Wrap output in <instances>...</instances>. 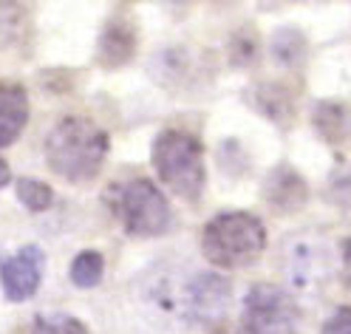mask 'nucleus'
Returning a JSON list of instances; mask_svg holds the SVG:
<instances>
[{"instance_id": "21", "label": "nucleus", "mask_w": 351, "mask_h": 334, "mask_svg": "<svg viewBox=\"0 0 351 334\" xmlns=\"http://www.w3.org/2000/svg\"><path fill=\"white\" fill-rule=\"evenodd\" d=\"M320 334H351V309H340L326 320Z\"/></svg>"}, {"instance_id": "22", "label": "nucleus", "mask_w": 351, "mask_h": 334, "mask_svg": "<svg viewBox=\"0 0 351 334\" xmlns=\"http://www.w3.org/2000/svg\"><path fill=\"white\" fill-rule=\"evenodd\" d=\"M9 182H12V167H9V162L0 159V190H3Z\"/></svg>"}, {"instance_id": "12", "label": "nucleus", "mask_w": 351, "mask_h": 334, "mask_svg": "<svg viewBox=\"0 0 351 334\" xmlns=\"http://www.w3.org/2000/svg\"><path fill=\"white\" fill-rule=\"evenodd\" d=\"M247 99L258 114L280 128H289L295 119V94L283 82H258L252 91H247Z\"/></svg>"}, {"instance_id": "2", "label": "nucleus", "mask_w": 351, "mask_h": 334, "mask_svg": "<svg viewBox=\"0 0 351 334\" xmlns=\"http://www.w3.org/2000/svg\"><path fill=\"white\" fill-rule=\"evenodd\" d=\"M267 250V227L252 213L230 210L210 218L202 230V252L218 270H244Z\"/></svg>"}, {"instance_id": "6", "label": "nucleus", "mask_w": 351, "mask_h": 334, "mask_svg": "<svg viewBox=\"0 0 351 334\" xmlns=\"http://www.w3.org/2000/svg\"><path fill=\"white\" fill-rule=\"evenodd\" d=\"M332 270H335V258L326 241H315V238L292 241V247L287 252V272L298 289L320 286L323 281H328Z\"/></svg>"}, {"instance_id": "3", "label": "nucleus", "mask_w": 351, "mask_h": 334, "mask_svg": "<svg viewBox=\"0 0 351 334\" xmlns=\"http://www.w3.org/2000/svg\"><path fill=\"white\" fill-rule=\"evenodd\" d=\"M153 167L165 187H170L179 198L195 202L207 184V167H204V147L202 142L187 130L167 128L153 139L150 150Z\"/></svg>"}, {"instance_id": "13", "label": "nucleus", "mask_w": 351, "mask_h": 334, "mask_svg": "<svg viewBox=\"0 0 351 334\" xmlns=\"http://www.w3.org/2000/svg\"><path fill=\"white\" fill-rule=\"evenodd\" d=\"M312 125L326 145H343L351 139V110L340 102H317L312 110Z\"/></svg>"}, {"instance_id": "10", "label": "nucleus", "mask_w": 351, "mask_h": 334, "mask_svg": "<svg viewBox=\"0 0 351 334\" xmlns=\"http://www.w3.org/2000/svg\"><path fill=\"white\" fill-rule=\"evenodd\" d=\"M136 43H139V34H136L134 20H130L125 12L114 14L105 23V29L99 34V43H97L99 65H105V69H119V65H125L130 57H134Z\"/></svg>"}, {"instance_id": "8", "label": "nucleus", "mask_w": 351, "mask_h": 334, "mask_svg": "<svg viewBox=\"0 0 351 334\" xmlns=\"http://www.w3.org/2000/svg\"><path fill=\"white\" fill-rule=\"evenodd\" d=\"M43 261L46 258H43V252L37 247H23L0 266V283H3V292L12 303L29 300L40 289Z\"/></svg>"}, {"instance_id": "7", "label": "nucleus", "mask_w": 351, "mask_h": 334, "mask_svg": "<svg viewBox=\"0 0 351 334\" xmlns=\"http://www.w3.org/2000/svg\"><path fill=\"white\" fill-rule=\"evenodd\" d=\"M230 281L221 278L218 272H202L195 275L187 286V306L193 311V318H199L204 323H221V318L230 309Z\"/></svg>"}, {"instance_id": "18", "label": "nucleus", "mask_w": 351, "mask_h": 334, "mask_svg": "<svg viewBox=\"0 0 351 334\" xmlns=\"http://www.w3.org/2000/svg\"><path fill=\"white\" fill-rule=\"evenodd\" d=\"M32 334H88V329L82 320L71 315H49V318L34 320Z\"/></svg>"}, {"instance_id": "9", "label": "nucleus", "mask_w": 351, "mask_h": 334, "mask_svg": "<svg viewBox=\"0 0 351 334\" xmlns=\"http://www.w3.org/2000/svg\"><path fill=\"white\" fill-rule=\"evenodd\" d=\"M261 195L275 213L289 215V213H298L306 207V202H309V184H306L303 176L298 170H292L289 165H278L275 170L267 173Z\"/></svg>"}, {"instance_id": "16", "label": "nucleus", "mask_w": 351, "mask_h": 334, "mask_svg": "<svg viewBox=\"0 0 351 334\" xmlns=\"http://www.w3.org/2000/svg\"><path fill=\"white\" fill-rule=\"evenodd\" d=\"M105 275V258L97 250H82L71 261V283L80 289H91Z\"/></svg>"}, {"instance_id": "17", "label": "nucleus", "mask_w": 351, "mask_h": 334, "mask_svg": "<svg viewBox=\"0 0 351 334\" xmlns=\"http://www.w3.org/2000/svg\"><path fill=\"white\" fill-rule=\"evenodd\" d=\"M17 198L29 213H43L54 204V190L40 179H20L17 182Z\"/></svg>"}, {"instance_id": "15", "label": "nucleus", "mask_w": 351, "mask_h": 334, "mask_svg": "<svg viewBox=\"0 0 351 334\" xmlns=\"http://www.w3.org/2000/svg\"><path fill=\"white\" fill-rule=\"evenodd\" d=\"M29 32V14L20 3H0V51L17 46Z\"/></svg>"}, {"instance_id": "5", "label": "nucleus", "mask_w": 351, "mask_h": 334, "mask_svg": "<svg viewBox=\"0 0 351 334\" xmlns=\"http://www.w3.org/2000/svg\"><path fill=\"white\" fill-rule=\"evenodd\" d=\"M241 323L247 334H298L300 311L292 295L280 286L258 283L244 298Z\"/></svg>"}, {"instance_id": "20", "label": "nucleus", "mask_w": 351, "mask_h": 334, "mask_svg": "<svg viewBox=\"0 0 351 334\" xmlns=\"http://www.w3.org/2000/svg\"><path fill=\"white\" fill-rule=\"evenodd\" d=\"M230 57L235 65H252L258 60V37L250 29H241L232 37V46H230Z\"/></svg>"}, {"instance_id": "14", "label": "nucleus", "mask_w": 351, "mask_h": 334, "mask_svg": "<svg viewBox=\"0 0 351 334\" xmlns=\"http://www.w3.org/2000/svg\"><path fill=\"white\" fill-rule=\"evenodd\" d=\"M272 57L287 65V69H300L303 60H306V40L298 29L283 26L275 37H272Z\"/></svg>"}, {"instance_id": "19", "label": "nucleus", "mask_w": 351, "mask_h": 334, "mask_svg": "<svg viewBox=\"0 0 351 334\" xmlns=\"http://www.w3.org/2000/svg\"><path fill=\"white\" fill-rule=\"evenodd\" d=\"M328 198L335 202V207L351 213V167L348 165L332 173V179H328Z\"/></svg>"}, {"instance_id": "4", "label": "nucleus", "mask_w": 351, "mask_h": 334, "mask_svg": "<svg viewBox=\"0 0 351 334\" xmlns=\"http://www.w3.org/2000/svg\"><path fill=\"white\" fill-rule=\"evenodd\" d=\"M114 213L128 235L153 238L170 230V204L165 193L147 179H130L114 187Z\"/></svg>"}, {"instance_id": "1", "label": "nucleus", "mask_w": 351, "mask_h": 334, "mask_svg": "<svg viewBox=\"0 0 351 334\" xmlns=\"http://www.w3.org/2000/svg\"><path fill=\"white\" fill-rule=\"evenodd\" d=\"M108 156V133L85 117L60 119L46 136L49 167L65 182L85 184L99 176Z\"/></svg>"}, {"instance_id": "11", "label": "nucleus", "mask_w": 351, "mask_h": 334, "mask_svg": "<svg viewBox=\"0 0 351 334\" xmlns=\"http://www.w3.org/2000/svg\"><path fill=\"white\" fill-rule=\"evenodd\" d=\"M29 122V97L17 82L0 80V147L14 145Z\"/></svg>"}]
</instances>
